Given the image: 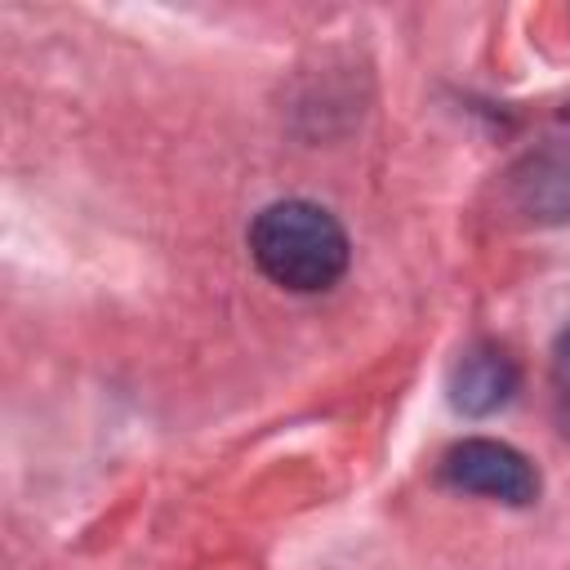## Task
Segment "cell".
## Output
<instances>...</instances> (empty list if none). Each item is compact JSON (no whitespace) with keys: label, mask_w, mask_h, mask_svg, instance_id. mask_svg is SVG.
I'll list each match as a JSON object with an SVG mask.
<instances>
[{"label":"cell","mask_w":570,"mask_h":570,"mask_svg":"<svg viewBox=\"0 0 570 570\" xmlns=\"http://www.w3.org/2000/svg\"><path fill=\"white\" fill-rule=\"evenodd\" d=\"M249 254L285 289H330L347 267V236L338 218L312 200H276L249 227Z\"/></svg>","instance_id":"cell-1"},{"label":"cell","mask_w":570,"mask_h":570,"mask_svg":"<svg viewBox=\"0 0 570 570\" xmlns=\"http://www.w3.org/2000/svg\"><path fill=\"white\" fill-rule=\"evenodd\" d=\"M441 476L454 490L485 494V499H499V503H512V508H525V503L539 499V472H534V463L521 450H512L503 441H490V436L459 441L445 454Z\"/></svg>","instance_id":"cell-2"},{"label":"cell","mask_w":570,"mask_h":570,"mask_svg":"<svg viewBox=\"0 0 570 570\" xmlns=\"http://www.w3.org/2000/svg\"><path fill=\"white\" fill-rule=\"evenodd\" d=\"M521 205L539 218H570V151L552 147L525 160V174L517 178Z\"/></svg>","instance_id":"cell-4"},{"label":"cell","mask_w":570,"mask_h":570,"mask_svg":"<svg viewBox=\"0 0 570 570\" xmlns=\"http://www.w3.org/2000/svg\"><path fill=\"white\" fill-rule=\"evenodd\" d=\"M557 410H561V423L570 432V334L557 347Z\"/></svg>","instance_id":"cell-5"},{"label":"cell","mask_w":570,"mask_h":570,"mask_svg":"<svg viewBox=\"0 0 570 570\" xmlns=\"http://www.w3.org/2000/svg\"><path fill=\"white\" fill-rule=\"evenodd\" d=\"M517 392V365L503 347L476 343L450 370V401L463 414H490Z\"/></svg>","instance_id":"cell-3"}]
</instances>
